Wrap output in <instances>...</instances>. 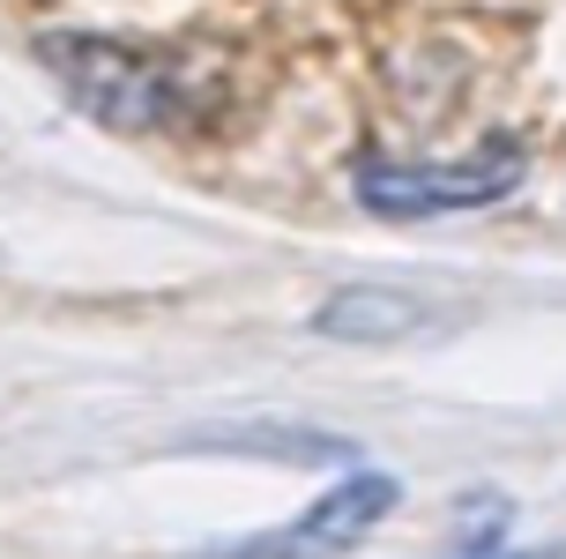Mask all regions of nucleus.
Segmentation results:
<instances>
[{
    "mask_svg": "<svg viewBox=\"0 0 566 559\" xmlns=\"http://www.w3.org/2000/svg\"><path fill=\"white\" fill-rule=\"evenodd\" d=\"M522 172H530V149L514 135H492L484 149L454 157V165H366L358 172V201L373 217H402V224L454 217V209H484L507 187H522Z\"/></svg>",
    "mask_w": 566,
    "mask_h": 559,
    "instance_id": "2",
    "label": "nucleus"
},
{
    "mask_svg": "<svg viewBox=\"0 0 566 559\" xmlns=\"http://www.w3.org/2000/svg\"><path fill=\"white\" fill-rule=\"evenodd\" d=\"M38 53H45V68L60 75V90H67L90 120L119 127V135H157V127L179 120V83H171V68L157 53H142V45L53 30V38H38Z\"/></svg>",
    "mask_w": 566,
    "mask_h": 559,
    "instance_id": "1",
    "label": "nucleus"
},
{
    "mask_svg": "<svg viewBox=\"0 0 566 559\" xmlns=\"http://www.w3.org/2000/svg\"><path fill=\"white\" fill-rule=\"evenodd\" d=\"M313 329L343 335V343H396V335L418 329V299L380 291V283H358V291H336L328 307L313 313Z\"/></svg>",
    "mask_w": 566,
    "mask_h": 559,
    "instance_id": "4",
    "label": "nucleus"
},
{
    "mask_svg": "<svg viewBox=\"0 0 566 559\" xmlns=\"http://www.w3.org/2000/svg\"><path fill=\"white\" fill-rule=\"evenodd\" d=\"M396 477H380V470H358V477H343V485H328L321 500L298 507V522H283V530L269 537H247L231 559H343L350 545H366L388 515H396Z\"/></svg>",
    "mask_w": 566,
    "mask_h": 559,
    "instance_id": "3",
    "label": "nucleus"
}]
</instances>
